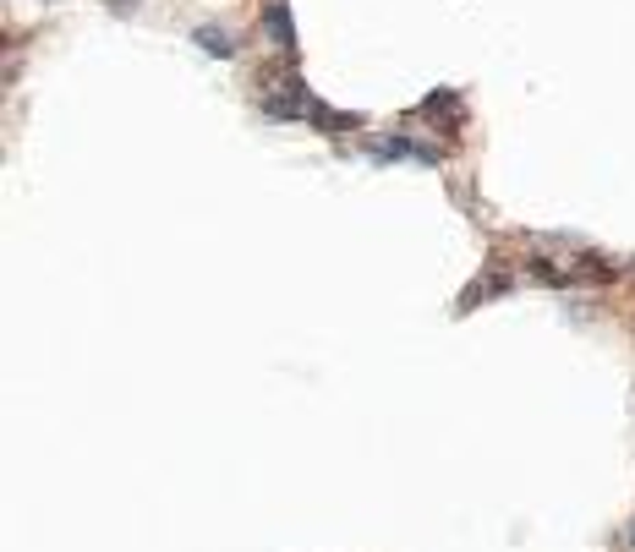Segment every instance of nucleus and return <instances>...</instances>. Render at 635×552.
<instances>
[{
	"mask_svg": "<svg viewBox=\"0 0 635 552\" xmlns=\"http://www.w3.org/2000/svg\"><path fill=\"white\" fill-rule=\"evenodd\" d=\"M192 44H197L203 55H219V60H230V55H236V38H230L225 27H197V33H192Z\"/></svg>",
	"mask_w": 635,
	"mask_h": 552,
	"instance_id": "20e7f679",
	"label": "nucleus"
},
{
	"mask_svg": "<svg viewBox=\"0 0 635 552\" xmlns=\"http://www.w3.org/2000/svg\"><path fill=\"white\" fill-rule=\"evenodd\" d=\"M504 290H510V279H504V274H488V279H477V285L466 290V301H460V307H477L482 296H504Z\"/></svg>",
	"mask_w": 635,
	"mask_h": 552,
	"instance_id": "39448f33",
	"label": "nucleus"
},
{
	"mask_svg": "<svg viewBox=\"0 0 635 552\" xmlns=\"http://www.w3.org/2000/svg\"><path fill=\"white\" fill-rule=\"evenodd\" d=\"M126 5H137V0H115V11H126Z\"/></svg>",
	"mask_w": 635,
	"mask_h": 552,
	"instance_id": "0eeeda50",
	"label": "nucleus"
},
{
	"mask_svg": "<svg viewBox=\"0 0 635 552\" xmlns=\"http://www.w3.org/2000/svg\"><path fill=\"white\" fill-rule=\"evenodd\" d=\"M630 547H635V526H630Z\"/></svg>",
	"mask_w": 635,
	"mask_h": 552,
	"instance_id": "6e6552de",
	"label": "nucleus"
},
{
	"mask_svg": "<svg viewBox=\"0 0 635 552\" xmlns=\"http://www.w3.org/2000/svg\"><path fill=\"white\" fill-rule=\"evenodd\" d=\"M263 33L285 49V55H296V22H291V0H269L263 5Z\"/></svg>",
	"mask_w": 635,
	"mask_h": 552,
	"instance_id": "7ed1b4c3",
	"label": "nucleus"
},
{
	"mask_svg": "<svg viewBox=\"0 0 635 552\" xmlns=\"http://www.w3.org/2000/svg\"><path fill=\"white\" fill-rule=\"evenodd\" d=\"M373 159L384 164V159H417V164H439V148H428V142H417V137H378L373 142Z\"/></svg>",
	"mask_w": 635,
	"mask_h": 552,
	"instance_id": "f03ea898",
	"label": "nucleus"
},
{
	"mask_svg": "<svg viewBox=\"0 0 635 552\" xmlns=\"http://www.w3.org/2000/svg\"><path fill=\"white\" fill-rule=\"evenodd\" d=\"M532 274H537V279H548V285H565V279H570L565 268H554V263H543V257H532Z\"/></svg>",
	"mask_w": 635,
	"mask_h": 552,
	"instance_id": "423d86ee",
	"label": "nucleus"
},
{
	"mask_svg": "<svg viewBox=\"0 0 635 552\" xmlns=\"http://www.w3.org/2000/svg\"><path fill=\"white\" fill-rule=\"evenodd\" d=\"M318 109V99L307 93V82L296 77V71H285L269 93H263V115H274V120H307Z\"/></svg>",
	"mask_w": 635,
	"mask_h": 552,
	"instance_id": "f257e3e1",
	"label": "nucleus"
}]
</instances>
